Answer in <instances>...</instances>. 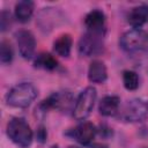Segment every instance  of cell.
Returning <instances> with one entry per match:
<instances>
[{"mask_svg": "<svg viewBox=\"0 0 148 148\" xmlns=\"http://www.w3.org/2000/svg\"><path fill=\"white\" fill-rule=\"evenodd\" d=\"M123 82L127 90H135L139 87V76L133 71H125L123 73Z\"/></svg>", "mask_w": 148, "mask_h": 148, "instance_id": "cell-17", "label": "cell"}, {"mask_svg": "<svg viewBox=\"0 0 148 148\" xmlns=\"http://www.w3.org/2000/svg\"><path fill=\"white\" fill-rule=\"evenodd\" d=\"M108 79L106 66L101 60H92L88 68V80L92 83H103Z\"/></svg>", "mask_w": 148, "mask_h": 148, "instance_id": "cell-12", "label": "cell"}, {"mask_svg": "<svg viewBox=\"0 0 148 148\" xmlns=\"http://www.w3.org/2000/svg\"><path fill=\"white\" fill-rule=\"evenodd\" d=\"M118 113L123 121L136 123L142 121L148 116V110L146 102L141 99H131L123 106L121 110H119Z\"/></svg>", "mask_w": 148, "mask_h": 148, "instance_id": "cell-6", "label": "cell"}, {"mask_svg": "<svg viewBox=\"0 0 148 148\" xmlns=\"http://www.w3.org/2000/svg\"><path fill=\"white\" fill-rule=\"evenodd\" d=\"M12 24V20H10V14L6 10H2L0 14V27H1V31H6Z\"/></svg>", "mask_w": 148, "mask_h": 148, "instance_id": "cell-19", "label": "cell"}, {"mask_svg": "<svg viewBox=\"0 0 148 148\" xmlns=\"http://www.w3.org/2000/svg\"><path fill=\"white\" fill-rule=\"evenodd\" d=\"M38 91L30 82H22L14 86L6 95V103L13 108H28L37 97Z\"/></svg>", "mask_w": 148, "mask_h": 148, "instance_id": "cell-1", "label": "cell"}, {"mask_svg": "<svg viewBox=\"0 0 148 148\" xmlns=\"http://www.w3.org/2000/svg\"><path fill=\"white\" fill-rule=\"evenodd\" d=\"M127 21L134 29H140L148 21V6L141 5L133 7L127 14Z\"/></svg>", "mask_w": 148, "mask_h": 148, "instance_id": "cell-13", "label": "cell"}, {"mask_svg": "<svg viewBox=\"0 0 148 148\" xmlns=\"http://www.w3.org/2000/svg\"><path fill=\"white\" fill-rule=\"evenodd\" d=\"M146 105H147V110H148V102H146Z\"/></svg>", "mask_w": 148, "mask_h": 148, "instance_id": "cell-25", "label": "cell"}, {"mask_svg": "<svg viewBox=\"0 0 148 148\" xmlns=\"http://www.w3.org/2000/svg\"><path fill=\"white\" fill-rule=\"evenodd\" d=\"M12 60H13V49L8 42L2 40L0 46V61L3 65H6L9 64Z\"/></svg>", "mask_w": 148, "mask_h": 148, "instance_id": "cell-18", "label": "cell"}, {"mask_svg": "<svg viewBox=\"0 0 148 148\" xmlns=\"http://www.w3.org/2000/svg\"><path fill=\"white\" fill-rule=\"evenodd\" d=\"M8 138L20 148H28L32 142V131L29 124L20 117L12 118L7 124Z\"/></svg>", "mask_w": 148, "mask_h": 148, "instance_id": "cell-3", "label": "cell"}, {"mask_svg": "<svg viewBox=\"0 0 148 148\" xmlns=\"http://www.w3.org/2000/svg\"><path fill=\"white\" fill-rule=\"evenodd\" d=\"M16 42L18 46L20 54L24 59L32 58L36 49V39L31 31L29 30H20L16 32Z\"/></svg>", "mask_w": 148, "mask_h": 148, "instance_id": "cell-8", "label": "cell"}, {"mask_svg": "<svg viewBox=\"0 0 148 148\" xmlns=\"http://www.w3.org/2000/svg\"><path fill=\"white\" fill-rule=\"evenodd\" d=\"M34 13V2L29 0L20 1L15 5V17L21 23L28 22Z\"/></svg>", "mask_w": 148, "mask_h": 148, "instance_id": "cell-14", "label": "cell"}, {"mask_svg": "<svg viewBox=\"0 0 148 148\" xmlns=\"http://www.w3.org/2000/svg\"><path fill=\"white\" fill-rule=\"evenodd\" d=\"M72 44H73V39H72L71 35L64 34V35H60L54 40V43H53V50L60 57H68L71 54Z\"/></svg>", "mask_w": 148, "mask_h": 148, "instance_id": "cell-15", "label": "cell"}, {"mask_svg": "<svg viewBox=\"0 0 148 148\" xmlns=\"http://www.w3.org/2000/svg\"><path fill=\"white\" fill-rule=\"evenodd\" d=\"M34 66L36 68H42V69H46V71H53L58 67V60L50 53H39L35 61H34Z\"/></svg>", "mask_w": 148, "mask_h": 148, "instance_id": "cell-16", "label": "cell"}, {"mask_svg": "<svg viewBox=\"0 0 148 148\" xmlns=\"http://www.w3.org/2000/svg\"><path fill=\"white\" fill-rule=\"evenodd\" d=\"M90 148H108V146L104 143H94L90 146Z\"/></svg>", "mask_w": 148, "mask_h": 148, "instance_id": "cell-22", "label": "cell"}, {"mask_svg": "<svg viewBox=\"0 0 148 148\" xmlns=\"http://www.w3.org/2000/svg\"><path fill=\"white\" fill-rule=\"evenodd\" d=\"M120 47L127 53H148V32L141 29H131L123 34L119 40Z\"/></svg>", "mask_w": 148, "mask_h": 148, "instance_id": "cell-2", "label": "cell"}, {"mask_svg": "<svg viewBox=\"0 0 148 148\" xmlns=\"http://www.w3.org/2000/svg\"><path fill=\"white\" fill-rule=\"evenodd\" d=\"M87 31L95 34H105V15L102 10L95 9L87 14L84 18Z\"/></svg>", "mask_w": 148, "mask_h": 148, "instance_id": "cell-10", "label": "cell"}, {"mask_svg": "<svg viewBox=\"0 0 148 148\" xmlns=\"http://www.w3.org/2000/svg\"><path fill=\"white\" fill-rule=\"evenodd\" d=\"M103 37L104 35L102 34L87 31L84 35L81 36L79 40V53L82 57H92L101 54L104 51Z\"/></svg>", "mask_w": 148, "mask_h": 148, "instance_id": "cell-5", "label": "cell"}, {"mask_svg": "<svg viewBox=\"0 0 148 148\" xmlns=\"http://www.w3.org/2000/svg\"><path fill=\"white\" fill-rule=\"evenodd\" d=\"M96 127L89 123V121H84L80 125H77L75 128L71 130V132L66 133L67 135L72 136L73 139H75L79 143L83 145V146H88L92 142L95 135H96Z\"/></svg>", "mask_w": 148, "mask_h": 148, "instance_id": "cell-9", "label": "cell"}, {"mask_svg": "<svg viewBox=\"0 0 148 148\" xmlns=\"http://www.w3.org/2000/svg\"><path fill=\"white\" fill-rule=\"evenodd\" d=\"M71 102H72V96L69 92H67V91L53 92L47 98L42 101L40 104L36 108V110L38 112H42L43 114H45L49 110H52V109H57V110L65 109L66 110V109H68Z\"/></svg>", "mask_w": 148, "mask_h": 148, "instance_id": "cell-7", "label": "cell"}, {"mask_svg": "<svg viewBox=\"0 0 148 148\" xmlns=\"http://www.w3.org/2000/svg\"><path fill=\"white\" fill-rule=\"evenodd\" d=\"M119 106H120V98L114 95H108L101 99L98 104V111L102 116L110 117L119 112Z\"/></svg>", "mask_w": 148, "mask_h": 148, "instance_id": "cell-11", "label": "cell"}, {"mask_svg": "<svg viewBox=\"0 0 148 148\" xmlns=\"http://www.w3.org/2000/svg\"><path fill=\"white\" fill-rule=\"evenodd\" d=\"M96 97H97V92L94 87H87L84 90H82L75 102L73 109V117L76 120L86 119L94 109Z\"/></svg>", "mask_w": 148, "mask_h": 148, "instance_id": "cell-4", "label": "cell"}, {"mask_svg": "<svg viewBox=\"0 0 148 148\" xmlns=\"http://www.w3.org/2000/svg\"><path fill=\"white\" fill-rule=\"evenodd\" d=\"M51 148H59V146H58V145H53Z\"/></svg>", "mask_w": 148, "mask_h": 148, "instance_id": "cell-24", "label": "cell"}, {"mask_svg": "<svg viewBox=\"0 0 148 148\" xmlns=\"http://www.w3.org/2000/svg\"><path fill=\"white\" fill-rule=\"evenodd\" d=\"M67 148H80V147H77V146H69V147H67Z\"/></svg>", "mask_w": 148, "mask_h": 148, "instance_id": "cell-23", "label": "cell"}, {"mask_svg": "<svg viewBox=\"0 0 148 148\" xmlns=\"http://www.w3.org/2000/svg\"><path fill=\"white\" fill-rule=\"evenodd\" d=\"M99 134H101L103 138H108V136L112 135V130H111V128H109L106 125H101Z\"/></svg>", "mask_w": 148, "mask_h": 148, "instance_id": "cell-21", "label": "cell"}, {"mask_svg": "<svg viewBox=\"0 0 148 148\" xmlns=\"http://www.w3.org/2000/svg\"><path fill=\"white\" fill-rule=\"evenodd\" d=\"M46 138H47V132H46V128L40 125L37 127V131H36V139L38 142L40 143H44L46 141Z\"/></svg>", "mask_w": 148, "mask_h": 148, "instance_id": "cell-20", "label": "cell"}]
</instances>
